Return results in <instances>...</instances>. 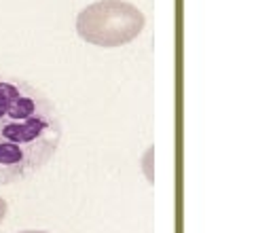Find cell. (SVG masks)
<instances>
[{
  "label": "cell",
  "instance_id": "1",
  "mask_svg": "<svg viewBox=\"0 0 256 233\" xmlns=\"http://www.w3.org/2000/svg\"><path fill=\"white\" fill-rule=\"evenodd\" d=\"M62 117L32 83L0 74V186L32 178L60 148Z\"/></svg>",
  "mask_w": 256,
  "mask_h": 233
},
{
  "label": "cell",
  "instance_id": "2",
  "mask_svg": "<svg viewBox=\"0 0 256 233\" xmlns=\"http://www.w3.org/2000/svg\"><path fill=\"white\" fill-rule=\"evenodd\" d=\"M144 15L125 0H98L76 17V32L89 45L112 49L136 41L144 30Z\"/></svg>",
  "mask_w": 256,
  "mask_h": 233
},
{
  "label": "cell",
  "instance_id": "3",
  "mask_svg": "<svg viewBox=\"0 0 256 233\" xmlns=\"http://www.w3.org/2000/svg\"><path fill=\"white\" fill-rule=\"evenodd\" d=\"M4 216H6V201L0 197V222L4 220Z\"/></svg>",
  "mask_w": 256,
  "mask_h": 233
},
{
  "label": "cell",
  "instance_id": "4",
  "mask_svg": "<svg viewBox=\"0 0 256 233\" xmlns=\"http://www.w3.org/2000/svg\"><path fill=\"white\" fill-rule=\"evenodd\" d=\"M22 233H47V231H22Z\"/></svg>",
  "mask_w": 256,
  "mask_h": 233
}]
</instances>
